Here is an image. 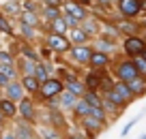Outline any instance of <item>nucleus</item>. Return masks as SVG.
I'll return each mask as SVG.
<instances>
[{"mask_svg": "<svg viewBox=\"0 0 146 139\" xmlns=\"http://www.w3.org/2000/svg\"><path fill=\"white\" fill-rule=\"evenodd\" d=\"M146 49V39L140 34H129L127 39L123 41V51L127 58H135V56H140L142 51Z\"/></svg>", "mask_w": 146, "mask_h": 139, "instance_id": "nucleus-1", "label": "nucleus"}, {"mask_svg": "<svg viewBox=\"0 0 146 139\" xmlns=\"http://www.w3.org/2000/svg\"><path fill=\"white\" fill-rule=\"evenodd\" d=\"M114 73H116V79H120V81H129V79H133V77H137V71H135V67H133L131 58L116 62Z\"/></svg>", "mask_w": 146, "mask_h": 139, "instance_id": "nucleus-2", "label": "nucleus"}, {"mask_svg": "<svg viewBox=\"0 0 146 139\" xmlns=\"http://www.w3.org/2000/svg\"><path fill=\"white\" fill-rule=\"evenodd\" d=\"M118 11L123 17L127 19H135L142 15V7H140V0H118Z\"/></svg>", "mask_w": 146, "mask_h": 139, "instance_id": "nucleus-3", "label": "nucleus"}, {"mask_svg": "<svg viewBox=\"0 0 146 139\" xmlns=\"http://www.w3.org/2000/svg\"><path fill=\"white\" fill-rule=\"evenodd\" d=\"M82 124H84V128H86V133H88L86 137L92 139L108 126V122H101V120H97V118H92V116H86V118H82Z\"/></svg>", "mask_w": 146, "mask_h": 139, "instance_id": "nucleus-4", "label": "nucleus"}, {"mask_svg": "<svg viewBox=\"0 0 146 139\" xmlns=\"http://www.w3.org/2000/svg\"><path fill=\"white\" fill-rule=\"evenodd\" d=\"M114 28L118 32H125V34H140L142 32V26L135 22V19H127V17H123V19H118V22L114 24Z\"/></svg>", "mask_w": 146, "mask_h": 139, "instance_id": "nucleus-5", "label": "nucleus"}, {"mask_svg": "<svg viewBox=\"0 0 146 139\" xmlns=\"http://www.w3.org/2000/svg\"><path fill=\"white\" fill-rule=\"evenodd\" d=\"M41 92H43L45 99H52V96L60 94V92H62V81L60 79H45V81H41Z\"/></svg>", "mask_w": 146, "mask_h": 139, "instance_id": "nucleus-6", "label": "nucleus"}, {"mask_svg": "<svg viewBox=\"0 0 146 139\" xmlns=\"http://www.w3.org/2000/svg\"><path fill=\"white\" fill-rule=\"evenodd\" d=\"M69 51H71V58L75 60V62H80V64H88V58H90V54H92V49L86 47L84 43L75 45V47H69Z\"/></svg>", "mask_w": 146, "mask_h": 139, "instance_id": "nucleus-7", "label": "nucleus"}, {"mask_svg": "<svg viewBox=\"0 0 146 139\" xmlns=\"http://www.w3.org/2000/svg\"><path fill=\"white\" fill-rule=\"evenodd\" d=\"M112 90H114L116 94H118L120 99L125 101V105H129V103H133V101H135V96H133V92L129 90L127 81H120V79H116V81H114V86H112Z\"/></svg>", "mask_w": 146, "mask_h": 139, "instance_id": "nucleus-8", "label": "nucleus"}, {"mask_svg": "<svg viewBox=\"0 0 146 139\" xmlns=\"http://www.w3.org/2000/svg\"><path fill=\"white\" fill-rule=\"evenodd\" d=\"M127 86H129V90L133 92V96H135V99H142V96L146 94V77H142V75L129 79Z\"/></svg>", "mask_w": 146, "mask_h": 139, "instance_id": "nucleus-9", "label": "nucleus"}, {"mask_svg": "<svg viewBox=\"0 0 146 139\" xmlns=\"http://www.w3.org/2000/svg\"><path fill=\"white\" fill-rule=\"evenodd\" d=\"M103 77H105L103 69H92V71L88 73L86 81H84L86 90H99V86H101V81H103Z\"/></svg>", "mask_w": 146, "mask_h": 139, "instance_id": "nucleus-10", "label": "nucleus"}, {"mask_svg": "<svg viewBox=\"0 0 146 139\" xmlns=\"http://www.w3.org/2000/svg\"><path fill=\"white\" fill-rule=\"evenodd\" d=\"M88 64H90L92 69H105V67H110V56L103 54V51L92 49L90 58H88Z\"/></svg>", "mask_w": 146, "mask_h": 139, "instance_id": "nucleus-11", "label": "nucleus"}, {"mask_svg": "<svg viewBox=\"0 0 146 139\" xmlns=\"http://www.w3.org/2000/svg\"><path fill=\"white\" fill-rule=\"evenodd\" d=\"M47 45L56 51H67L69 47H71V43L64 39V34H50L47 36Z\"/></svg>", "mask_w": 146, "mask_h": 139, "instance_id": "nucleus-12", "label": "nucleus"}, {"mask_svg": "<svg viewBox=\"0 0 146 139\" xmlns=\"http://www.w3.org/2000/svg\"><path fill=\"white\" fill-rule=\"evenodd\" d=\"M62 9H64V13L73 15V17L80 19V22H82V19H86V11H84V7L78 5V2H64Z\"/></svg>", "mask_w": 146, "mask_h": 139, "instance_id": "nucleus-13", "label": "nucleus"}, {"mask_svg": "<svg viewBox=\"0 0 146 139\" xmlns=\"http://www.w3.org/2000/svg\"><path fill=\"white\" fill-rule=\"evenodd\" d=\"M67 90H69V92H73L75 96H82L84 92H86V86H84V81L71 77V79H67Z\"/></svg>", "mask_w": 146, "mask_h": 139, "instance_id": "nucleus-14", "label": "nucleus"}, {"mask_svg": "<svg viewBox=\"0 0 146 139\" xmlns=\"http://www.w3.org/2000/svg\"><path fill=\"white\" fill-rule=\"evenodd\" d=\"M5 88H7V94H9L11 101H22V90L24 88L17 84V81H9Z\"/></svg>", "mask_w": 146, "mask_h": 139, "instance_id": "nucleus-15", "label": "nucleus"}, {"mask_svg": "<svg viewBox=\"0 0 146 139\" xmlns=\"http://www.w3.org/2000/svg\"><path fill=\"white\" fill-rule=\"evenodd\" d=\"M82 99L86 101L90 107H99L101 105V94H99V90H86L82 94Z\"/></svg>", "mask_w": 146, "mask_h": 139, "instance_id": "nucleus-16", "label": "nucleus"}, {"mask_svg": "<svg viewBox=\"0 0 146 139\" xmlns=\"http://www.w3.org/2000/svg\"><path fill=\"white\" fill-rule=\"evenodd\" d=\"M15 111H17V109H15V103L11 99H2L0 101V113H2V116L11 118V116H15Z\"/></svg>", "mask_w": 146, "mask_h": 139, "instance_id": "nucleus-17", "label": "nucleus"}, {"mask_svg": "<svg viewBox=\"0 0 146 139\" xmlns=\"http://www.w3.org/2000/svg\"><path fill=\"white\" fill-rule=\"evenodd\" d=\"M73 111H75V116H78V118H86L88 111H90V105H88L84 99H78V101H75V105H73Z\"/></svg>", "mask_w": 146, "mask_h": 139, "instance_id": "nucleus-18", "label": "nucleus"}, {"mask_svg": "<svg viewBox=\"0 0 146 139\" xmlns=\"http://www.w3.org/2000/svg\"><path fill=\"white\" fill-rule=\"evenodd\" d=\"M78 99L80 96H75L73 92H69L67 88H62V92H60V103H62V107H73Z\"/></svg>", "mask_w": 146, "mask_h": 139, "instance_id": "nucleus-19", "label": "nucleus"}, {"mask_svg": "<svg viewBox=\"0 0 146 139\" xmlns=\"http://www.w3.org/2000/svg\"><path fill=\"white\" fill-rule=\"evenodd\" d=\"M22 81H24L22 88H24V90H28V92H36V90H39V81H36V77H35V75H26Z\"/></svg>", "mask_w": 146, "mask_h": 139, "instance_id": "nucleus-20", "label": "nucleus"}, {"mask_svg": "<svg viewBox=\"0 0 146 139\" xmlns=\"http://www.w3.org/2000/svg\"><path fill=\"white\" fill-rule=\"evenodd\" d=\"M19 113H22L26 120H30L32 116H35V109H32V103L28 99H22V103H19Z\"/></svg>", "mask_w": 146, "mask_h": 139, "instance_id": "nucleus-21", "label": "nucleus"}, {"mask_svg": "<svg viewBox=\"0 0 146 139\" xmlns=\"http://www.w3.org/2000/svg\"><path fill=\"white\" fill-rule=\"evenodd\" d=\"M97 51H103V54H110V51L114 49V41H110V39H103V36H101L99 41H97Z\"/></svg>", "mask_w": 146, "mask_h": 139, "instance_id": "nucleus-22", "label": "nucleus"}, {"mask_svg": "<svg viewBox=\"0 0 146 139\" xmlns=\"http://www.w3.org/2000/svg\"><path fill=\"white\" fill-rule=\"evenodd\" d=\"M131 62H133V67H135L137 75L146 77V60L142 58V54H140V56H135V58H131Z\"/></svg>", "mask_w": 146, "mask_h": 139, "instance_id": "nucleus-23", "label": "nucleus"}, {"mask_svg": "<svg viewBox=\"0 0 146 139\" xmlns=\"http://www.w3.org/2000/svg\"><path fill=\"white\" fill-rule=\"evenodd\" d=\"M86 39H88V34L82 30V28H78V26H75V28L71 30V41H75L78 45H80V43H86Z\"/></svg>", "mask_w": 146, "mask_h": 139, "instance_id": "nucleus-24", "label": "nucleus"}, {"mask_svg": "<svg viewBox=\"0 0 146 139\" xmlns=\"http://www.w3.org/2000/svg\"><path fill=\"white\" fill-rule=\"evenodd\" d=\"M52 30H54V34H64V32H67V24H64V19L62 17L52 19Z\"/></svg>", "mask_w": 146, "mask_h": 139, "instance_id": "nucleus-25", "label": "nucleus"}, {"mask_svg": "<svg viewBox=\"0 0 146 139\" xmlns=\"http://www.w3.org/2000/svg\"><path fill=\"white\" fill-rule=\"evenodd\" d=\"M88 116H92V118H97V120H101V122H108V113H105V109L101 107H90V111H88Z\"/></svg>", "mask_w": 146, "mask_h": 139, "instance_id": "nucleus-26", "label": "nucleus"}, {"mask_svg": "<svg viewBox=\"0 0 146 139\" xmlns=\"http://www.w3.org/2000/svg\"><path fill=\"white\" fill-rule=\"evenodd\" d=\"M35 77H36V81H39V84H41V81H45V79H47V67H43V64H36Z\"/></svg>", "mask_w": 146, "mask_h": 139, "instance_id": "nucleus-27", "label": "nucleus"}, {"mask_svg": "<svg viewBox=\"0 0 146 139\" xmlns=\"http://www.w3.org/2000/svg\"><path fill=\"white\" fill-rule=\"evenodd\" d=\"M86 34H95L97 32V22L95 19H88V22H84V28H82Z\"/></svg>", "mask_w": 146, "mask_h": 139, "instance_id": "nucleus-28", "label": "nucleus"}, {"mask_svg": "<svg viewBox=\"0 0 146 139\" xmlns=\"http://www.w3.org/2000/svg\"><path fill=\"white\" fill-rule=\"evenodd\" d=\"M137 120H140V116H137V118H133V120H129V122H127V124H125V126H123V133H120V135H123V137H127V135H129V130H131V128H133V126H135V124H137Z\"/></svg>", "mask_w": 146, "mask_h": 139, "instance_id": "nucleus-29", "label": "nucleus"}, {"mask_svg": "<svg viewBox=\"0 0 146 139\" xmlns=\"http://www.w3.org/2000/svg\"><path fill=\"white\" fill-rule=\"evenodd\" d=\"M22 22H24V24H28V26H32V24L36 22V17H35V15L30 13V11H26V13L22 15Z\"/></svg>", "mask_w": 146, "mask_h": 139, "instance_id": "nucleus-30", "label": "nucleus"}, {"mask_svg": "<svg viewBox=\"0 0 146 139\" xmlns=\"http://www.w3.org/2000/svg\"><path fill=\"white\" fill-rule=\"evenodd\" d=\"M62 19H64V24H67V26H73V28L80 24V19H75L73 15H69V13H64V17H62Z\"/></svg>", "mask_w": 146, "mask_h": 139, "instance_id": "nucleus-31", "label": "nucleus"}, {"mask_svg": "<svg viewBox=\"0 0 146 139\" xmlns=\"http://www.w3.org/2000/svg\"><path fill=\"white\" fill-rule=\"evenodd\" d=\"M45 15H47L50 19H56V17H58V7H47V9H45Z\"/></svg>", "mask_w": 146, "mask_h": 139, "instance_id": "nucleus-32", "label": "nucleus"}, {"mask_svg": "<svg viewBox=\"0 0 146 139\" xmlns=\"http://www.w3.org/2000/svg\"><path fill=\"white\" fill-rule=\"evenodd\" d=\"M0 67H2V73H7V75H9V77H13V75H15V69L11 67L9 62H2V64H0Z\"/></svg>", "mask_w": 146, "mask_h": 139, "instance_id": "nucleus-33", "label": "nucleus"}, {"mask_svg": "<svg viewBox=\"0 0 146 139\" xmlns=\"http://www.w3.org/2000/svg\"><path fill=\"white\" fill-rule=\"evenodd\" d=\"M0 32H11V26L7 24V19L0 15Z\"/></svg>", "mask_w": 146, "mask_h": 139, "instance_id": "nucleus-34", "label": "nucleus"}, {"mask_svg": "<svg viewBox=\"0 0 146 139\" xmlns=\"http://www.w3.org/2000/svg\"><path fill=\"white\" fill-rule=\"evenodd\" d=\"M24 69H26V75H35V69H36V64L30 60V62H26V67H24Z\"/></svg>", "mask_w": 146, "mask_h": 139, "instance_id": "nucleus-35", "label": "nucleus"}, {"mask_svg": "<svg viewBox=\"0 0 146 139\" xmlns=\"http://www.w3.org/2000/svg\"><path fill=\"white\" fill-rule=\"evenodd\" d=\"M9 81H11V77L7 75V73H2V71H0V88H5V86L9 84Z\"/></svg>", "mask_w": 146, "mask_h": 139, "instance_id": "nucleus-36", "label": "nucleus"}, {"mask_svg": "<svg viewBox=\"0 0 146 139\" xmlns=\"http://www.w3.org/2000/svg\"><path fill=\"white\" fill-rule=\"evenodd\" d=\"M7 11H9V13H17V11H19V7L15 5V2H9V5H7Z\"/></svg>", "mask_w": 146, "mask_h": 139, "instance_id": "nucleus-37", "label": "nucleus"}, {"mask_svg": "<svg viewBox=\"0 0 146 139\" xmlns=\"http://www.w3.org/2000/svg\"><path fill=\"white\" fill-rule=\"evenodd\" d=\"M45 2H47L50 7H58V5H60V0H45Z\"/></svg>", "mask_w": 146, "mask_h": 139, "instance_id": "nucleus-38", "label": "nucleus"}, {"mask_svg": "<svg viewBox=\"0 0 146 139\" xmlns=\"http://www.w3.org/2000/svg\"><path fill=\"white\" fill-rule=\"evenodd\" d=\"M69 139H88V137H84V135H78V133H75V135H69Z\"/></svg>", "mask_w": 146, "mask_h": 139, "instance_id": "nucleus-39", "label": "nucleus"}, {"mask_svg": "<svg viewBox=\"0 0 146 139\" xmlns=\"http://www.w3.org/2000/svg\"><path fill=\"white\" fill-rule=\"evenodd\" d=\"M140 7H142V13H146V0H140Z\"/></svg>", "mask_w": 146, "mask_h": 139, "instance_id": "nucleus-40", "label": "nucleus"}, {"mask_svg": "<svg viewBox=\"0 0 146 139\" xmlns=\"http://www.w3.org/2000/svg\"><path fill=\"white\" fill-rule=\"evenodd\" d=\"M75 2H78V5H90L92 0H75Z\"/></svg>", "mask_w": 146, "mask_h": 139, "instance_id": "nucleus-41", "label": "nucleus"}, {"mask_svg": "<svg viewBox=\"0 0 146 139\" xmlns=\"http://www.w3.org/2000/svg\"><path fill=\"white\" fill-rule=\"evenodd\" d=\"M97 2H99V5H103V7H108L110 2H112V0H97Z\"/></svg>", "mask_w": 146, "mask_h": 139, "instance_id": "nucleus-42", "label": "nucleus"}, {"mask_svg": "<svg viewBox=\"0 0 146 139\" xmlns=\"http://www.w3.org/2000/svg\"><path fill=\"white\" fill-rule=\"evenodd\" d=\"M0 139H15V135H13V133H9V135H5V137H0Z\"/></svg>", "mask_w": 146, "mask_h": 139, "instance_id": "nucleus-43", "label": "nucleus"}, {"mask_svg": "<svg viewBox=\"0 0 146 139\" xmlns=\"http://www.w3.org/2000/svg\"><path fill=\"white\" fill-rule=\"evenodd\" d=\"M140 26H142V28H144V30H146V17L142 19V24H140Z\"/></svg>", "mask_w": 146, "mask_h": 139, "instance_id": "nucleus-44", "label": "nucleus"}, {"mask_svg": "<svg viewBox=\"0 0 146 139\" xmlns=\"http://www.w3.org/2000/svg\"><path fill=\"white\" fill-rule=\"evenodd\" d=\"M142 58H144V60H146V49H144V51H142Z\"/></svg>", "mask_w": 146, "mask_h": 139, "instance_id": "nucleus-45", "label": "nucleus"}, {"mask_svg": "<svg viewBox=\"0 0 146 139\" xmlns=\"http://www.w3.org/2000/svg\"><path fill=\"white\" fill-rule=\"evenodd\" d=\"M140 139H146V135H142V137H140Z\"/></svg>", "mask_w": 146, "mask_h": 139, "instance_id": "nucleus-46", "label": "nucleus"}, {"mask_svg": "<svg viewBox=\"0 0 146 139\" xmlns=\"http://www.w3.org/2000/svg\"><path fill=\"white\" fill-rule=\"evenodd\" d=\"M0 122H2V113H0Z\"/></svg>", "mask_w": 146, "mask_h": 139, "instance_id": "nucleus-47", "label": "nucleus"}, {"mask_svg": "<svg viewBox=\"0 0 146 139\" xmlns=\"http://www.w3.org/2000/svg\"><path fill=\"white\" fill-rule=\"evenodd\" d=\"M116 2H118V0H116Z\"/></svg>", "mask_w": 146, "mask_h": 139, "instance_id": "nucleus-48", "label": "nucleus"}]
</instances>
